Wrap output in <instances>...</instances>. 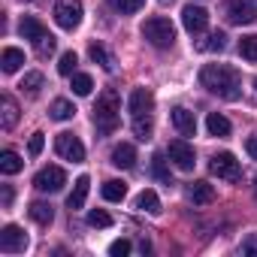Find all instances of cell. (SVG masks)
<instances>
[{"label": "cell", "mask_w": 257, "mask_h": 257, "mask_svg": "<svg viewBox=\"0 0 257 257\" xmlns=\"http://www.w3.org/2000/svg\"><path fill=\"white\" fill-rule=\"evenodd\" d=\"M131 248H134L131 239H115V242L109 245V254H112V257H127V254H131Z\"/></svg>", "instance_id": "cell-36"}, {"label": "cell", "mask_w": 257, "mask_h": 257, "mask_svg": "<svg viewBox=\"0 0 257 257\" xmlns=\"http://www.w3.org/2000/svg\"><path fill=\"white\" fill-rule=\"evenodd\" d=\"M152 131H155V118L152 115H137L134 118V137L137 140H152Z\"/></svg>", "instance_id": "cell-27"}, {"label": "cell", "mask_w": 257, "mask_h": 257, "mask_svg": "<svg viewBox=\"0 0 257 257\" xmlns=\"http://www.w3.org/2000/svg\"><path fill=\"white\" fill-rule=\"evenodd\" d=\"M118 124H121V97L115 88H106L94 106V127H97V134L109 137L118 131Z\"/></svg>", "instance_id": "cell-2"}, {"label": "cell", "mask_w": 257, "mask_h": 257, "mask_svg": "<svg viewBox=\"0 0 257 257\" xmlns=\"http://www.w3.org/2000/svg\"><path fill=\"white\" fill-rule=\"evenodd\" d=\"M143 37H146L155 49H173V46H176V28H173L170 19H161V16L143 22Z\"/></svg>", "instance_id": "cell-3"}, {"label": "cell", "mask_w": 257, "mask_h": 257, "mask_svg": "<svg viewBox=\"0 0 257 257\" xmlns=\"http://www.w3.org/2000/svg\"><path fill=\"white\" fill-rule=\"evenodd\" d=\"M34 46H37V52H40V58H49V55L55 52V37H52V34H46V37H43V40H37Z\"/></svg>", "instance_id": "cell-37"}, {"label": "cell", "mask_w": 257, "mask_h": 257, "mask_svg": "<svg viewBox=\"0 0 257 257\" xmlns=\"http://www.w3.org/2000/svg\"><path fill=\"white\" fill-rule=\"evenodd\" d=\"M224 16L230 25H251L257 19V4H248V0H230L224 7Z\"/></svg>", "instance_id": "cell-10"}, {"label": "cell", "mask_w": 257, "mask_h": 257, "mask_svg": "<svg viewBox=\"0 0 257 257\" xmlns=\"http://www.w3.org/2000/svg\"><path fill=\"white\" fill-rule=\"evenodd\" d=\"M200 85L221 100H239L242 97V76L230 64H206L200 70Z\"/></svg>", "instance_id": "cell-1"}, {"label": "cell", "mask_w": 257, "mask_h": 257, "mask_svg": "<svg viewBox=\"0 0 257 257\" xmlns=\"http://www.w3.org/2000/svg\"><path fill=\"white\" fill-rule=\"evenodd\" d=\"M137 209H143V212H149V215H161V197H158L152 188H146V191L137 197Z\"/></svg>", "instance_id": "cell-25"}, {"label": "cell", "mask_w": 257, "mask_h": 257, "mask_svg": "<svg viewBox=\"0 0 257 257\" xmlns=\"http://www.w3.org/2000/svg\"><path fill=\"white\" fill-rule=\"evenodd\" d=\"M245 257H257V233H251L245 242H242V248H239Z\"/></svg>", "instance_id": "cell-39"}, {"label": "cell", "mask_w": 257, "mask_h": 257, "mask_svg": "<svg viewBox=\"0 0 257 257\" xmlns=\"http://www.w3.org/2000/svg\"><path fill=\"white\" fill-rule=\"evenodd\" d=\"M161 4H173V0H161Z\"/></svg>", "instance_id": "cell-42"}, {"label": "cell", "mask_w": 257, "mask_h": 257, "mask_svg": "<svg viewBox=\"0 0 257 257\" xmlns=\"http://www.w3.org/2000/svg\"><path fill=\"white\" fill-rule=\"evenodd\" d=\"M112 7L118 13H124V16H134V13H140L146 7V0H112Z\"/></svg>", "instance_id": "cell-34"}, {"label": "cell", "mask_w": 257, "mask_h": 257, "mask_svg": "<svg viewBox=\"0 0 257 257\" xmlns=\"http://www.w3.org/2000/svg\"><path fill=\"white\" fill-rule=\"evenodd\" d=\"M64 185H67V173H64L61 167H43V170L34 176V188L43 191V194H58Z\"/></svg>", "instance_id": "cell-8"}, {"label": "cell", "mask_w": 257, "mask_h": 257, "mask_svg": "<svg viewBox=\"0 0 257 257\" xmlns=\"http://www.w3.org/2000/svg\"><path fill=\"white\" fill-rule=\"evenodd\" d=\"M22 170H25V161H22L19 152H13V149L0 152V173H4V176H16Z\"/></svg>", "instance_id": "cell-20"}, {"label": "cell", "mask_w": 257, "mask_h": 257, "mask_svg": "<svg viewBox=\"0 0 257 257\" xmlns=\"http://www.w3.org/2000/svg\"><path fill=\"white\" fill-rule=\"evenodd\" d=\"M28 233L19 227V224H7L0 230V251L4 254H25L28 251Z\"/></svg>", "instance_id": "cell-6"}, {"label": "cell", "mask_w": 257, "mask_h": 257, "mask_svg": "<svg viewBox=\"0 0 257 257\" xmlns=\"http://www.w3.org/2000/svg\"><path fill=\"white\" fill-rule=\"evenodd\" d=\"M0 124H4V131H13V127L19 124V103L10 94L0 97Z\"/></svg>", "instance_id": "cell-16"}, {"label": "cell", "mask_w": 257, "mask_h": 257, "mask_svg": "<svg viewBox=\"0 0 257 257\" xmlns=\"http://www.w3.org/2000/svg\"><path fill=\"white\" fill-rule=\"evenodd\" d=\"M49 115H52L55 121H70V118L76 115V106H73L70 100H55V103L49 106Z\"/></svg>", "instance_id": "cell-28"}, {"label": "cell", "mask_w": 257, "mask_h": 257, "mask_svg": "<svg viewBox=\"0 0 257 257\" xmlns=\"http://www.w3.org/2000/svg\"><path fill=\"white\" fill-rule=\"evenodd\" d=\"M88 55H91V61H94V64H100L106 73H112V70H115V61H112V55L106 52V46H100V43H91Z\"/></svg>", "instance_id": "cell-26"}, {"label": "cell", "mask_w": 257, "mask_h": 257, "mask_svg": "<svg viewBox=\"0 0 257 257\" xmlns=\"http://www.w3.org/2000/svg\"><path fill=\"white\" fill-rule=\"evenodd\" d=\"M55 152H58L64 161H73V164H82V161H85V146H82V140L73 137V134H58Z\"/></svg>", "instance_id": "cell-9"}, {"label": "cell", "mask_w": 257, "mask_h": 257, "mask_svg": "<svg viewBox=\"0 0 257 257\" xmlns=\"http://www.w3.org/2000/svg\"><path fill=\"white\" fill-rule=\"evenodd\" d=\"M112 164H115L118 170H134V167H137V149H134L131 143H118V146L112 149Z\"/></svg>", "instance_id": "cell-14"}, {"label": "cell", "mask_w": 257, "mask_h": 257, "mask_svg": "<svg viewBox=\"0 0 257 257\" xmlns=\"http://www.w3.org/2000/svg\"><path fill=\"white\" fill-rule=\"evenodd\" d=\"M209 170H212V176H218L221 182H239V179H242V167H239L236 155H230V152H218V155H212Z\"/></svg>", "instance_id": "cell-5"}, {"label": "cell", "mask_w": 257, "mask_h": 257, "mask_svg": "<svg viewBox=\"0 0 257 257\" xmlns=\"http://www.w3.org/2000/svg\"><path fill=\"white\" fill-rule=\"evenodd\" d=\"M19 34L25 37V40H31V43H37V40H43L49 31H46V25L40 22V19H34V16H25L22 22H19Z\"/></svg>", "instance_id": "cell-17"}, {"label": "cell", "mask_w": 257, "mask_h": 257, "mask_svg": "<svg viewBox=\"0 0 257 257\" xmlns=\"http://www.w3.org/2000/svg\"><path fill=\"white\" fill-rule=\"evenodd\" d=\"M170 118H173V127H176L182 137H194V134H197V118H194V112H191V109L176 106Z\"/></svg>", "instance_id": "cell-13"}, {"label": "cell", "mask_w": 257, "mask_h": 257, "mask_svg": "<svg viewBox=\"0 0 257 257\" xmlns=\"http://www.w3.org/2000/svg\"><path fill=\"white\" fill-rule=\"evenodd\" d=\"M182 25H185V31L188 34H203L206 28H209V13L203 10V7H194V4H188L185 10H182Z\"/></svg>", "instance_id": "cell-11"}, {"label": "cell", "mask_w": 257, "mask_h": 257, "mask_svg": "<svg viewBox=\"0 0 257 257\" xmlns=\"http://www.w3.org/2000/svg\"><path fill=\"white\" fill-rule=\"evenodd\" d=\"M127 106H131V115H152L155 109V94L149 88H134L131 91V100H127Z\"/></svg>", "instance_id": "cell-12"}, {"label": "cell", "mask_w": 257, "mask_h": 257, "mask_svg": "<svg viewBox=\"0 0 257 257\" xmlns=\"http://www.w3.org/2000/svg\"><path fill=\"white\" fill-rule=\"evenodd\" d=\"M100 194H103V200H109V203H121V200L127 197V185L118 182V179H109V182H103Z\"/></svg>", "instance_id": "cell-23"}, {"label": "cell", "mask_w": 257, "mask_h": 257, "mask_svg": "<svg viewBox=\"0 0 257 257\" xmlns=\"http://www.w3.org/2000/svg\"><path fill=\"white\" fill-rule=\"evenodd\" d=\"M22 64H25V52L22 49L7 46L4 52H0V70H4V73H19Z\"/></svg>", "instance_id": "cell-19"}, {"label": "cell", "mask_w": 257, "mask_h": 257, "mask_svg": "<svg viewBox=\"0 0 257 257\" xmlns=\"http://www.w3.org/2000/svg\"><path fill=\"white\" fill-rule=\"evenodd\" d=\"M10 206H13V188L4 185V209H10Z\"/></svg>", "instance_id": "cell-41"}, {"label": "cell", "mask_w": 257, "mask_h": 257, "mask_svg": "<svg viewBox=\"0 0 257 257\" xmlns=\"http://www.w3.org/2000/svg\"><path fill=\"white\" fill-rule=\"evenodd\" d=\"M254 91H257V79H254Z\"/></svg>", "instance_id": "cell-43"}, {"label": "cell", "mask_w": 257, "mask_h": 257, "mask_svg": "<svg viewBox=\"0 0 257 257\" xmlns=\"http://www.w3.org/2000/svg\"><path fill=\"white\" fill-rule=\"evenodd\" d=\"M82 16H85L82 0H58L55 4V22L64 31H76L82 25Z\"/></svg>", "instance_id": "cell-4"}, {"label": "cell", "mask_w": 257, "mask_h": 257, "mask_svg": "<svg viewBox=\"0 0 257 257\" xmlns=\"http://www.w3.org/2000/svg\"><path fill=\"white\" fill-rule=\"evenodd\" d=\"M28 215H31L37 224H43V227H49V224L55 221V209H52V203H43V200H34V203L28 206Z\"/></svg>", "instance_id": "cell-21"}, {"label": "cell", "mask_w": 257, "mask_h": 257, "mask_svg": "<svg viewBox=\"0 0 257 257\" xmlns=\"http://www.w3.org/2000/svg\"><path fill=\"white\" fill-rule=\"evenodd\" d=\"M239 55L251 64H257V34H248L239 40Z\"/></svg>", "instance_id": "cell-32"}, {"label": "cell", "mask_w": 257, "mask_h": 257, "mask_svg": "<svg viewBox=\"0 0 257 257\" xmlns=\"http://www.w3.org/2000/svg\"><path fill=\"white\" fill-rule=\"evenodd\" d=\"M188 200H191L194 206H209V203L215 200V188H212L209 182H191V185H188Z\"/></svg>", "instance_id": "cell-15"}, {"label": "cell", "mask_w": 257, "mask_h": 257, "mask_svg": "<svg viewBox=\"0 0 257 257\" xmlns=\"http://www.w3.org/2000/svg\"><path fill=\"white\" fill-rule=\"evenodd\" d=\"M19 88H22L28 97H37V94L46 88V76H43V73H37V70H34V73H25V79H22V85H19Z\"/></svg>", "instance_id": "cell-24"}, {"label": "cell", "mask_w": 257, "mask_h": 257, "mask_svg": "<svg viewBox=\"0 0 257 257\" xmlns=\"http://www.w3.org/2000/svg\"><path fill=\"white\" fill-rule=\"evenodd\" d=\"M206 127H209V134L212 137H230V131H233V127H230V121L221 115V112H209V118H206Z\"/></svg>", "instance_id": "cell-22"}, {"label": "cell", "mask_w": 257, "mask_h": 257, "mask_svg": "<svg viewBox=\"0 0 257 257\" xmlns=\"http://www.w3.org/2000/svg\"><path fill=\"white\" fill-rule=\"evenodd\" d=\"M88 224L91 227H112V215L109 212H103V209H94V212H88Z\"/></svg>", "instance_id": "cell-35"}, {"label": "cell", "mask_w": 257, "mask_h": 257, "mask_svg": "<svg viewBox=\"0 0 257 257\" xmlns=\"http://www.w3.org/2000/svg\"><path fill=\"white\" fill-rule=\"evenodd\" d=\"M167 155H170L173 167L182 170V173H191V170L197 167V152H194V146L185 143V140H173L170 149H167Z\"/></svg>", "instance_id": "cell-7"}, {"label": "cell", "mask_w": 257, "mask_h": 257, "mask_svg": "<svg viewBox=\"0 0 257 257\" xmlns=\"http://www.w3.org/2000/svg\"><path fill=\"white\" fill-rule=\"evenodd\" d=\"M76 64H79L76 52H64L61 61H58V73H61V76H73V73H76Z\"/></svg>", "instance_id": "cell-33"}, {"label": "cell", "mask_w": 257, "mask_h": 257, "mask_svg": "<svg viewBox=\"0 0 257 257\" xmlns=\"http://www.w3.org/2000/svg\"><path fill=\"white\" fill-rule=\"evenodd\" d=\"M43 146H46V134H34L31 143H28V155H31V158H40Z\"/></svg>", "instance_id": "cell-38"}, {"label": "cell", "mask_w": 257, "mask_h": 257, "mask_svg": "<svg viewBox=\"0 0 257 257\" xmlns=\"http://www.w3.org/2000/svg\"><path fill=\"white\" fill-rule=\"evenodd\" d=\"M152 173H155V179H161L164 185H173V176H170V167H167V158L158 152V155H152Z\"/></svg>", "instance_id": "cell-29"}, {"label": "cell", "mask_w": 257, "mask_h": 257, "mask_svg": "<svg viewBox=\"0 0 257 257\" xmlns=\"http://www.w3.org/2000/svg\"><path fill=\"white\" fill-rule=\"evenodd\" d=\"M224 46H227V37H224L221 31H215V34H209L206 40H200V43H197V49H200V52H221Z\"/></svg>", "instance_id": "cell-30"}, {"label": "cell", "mask_w": 257, "mask_h": 257, "mask_svg": "<svg viewBox=\"0 0 257 257\" xmlns=\"http://www.w3.org/2000/svg\"><path fill=\"white\" fill-rule=\"evenodd\" d=\"M88 191H91V179H88V176H79V179H76V185H73V194L67 197L70 212H76V209H82V206H85Z\"/></svg>", "instance_id": "cell-18"}, {"label": "cell", "mask_w": 257, "mask_h": 257, "mask_svg": "<svg viewBox=\"0 0 257 257\" xmlns=\"http://www.w3.org/2000/svg\"><path fill=\"white\" fill-rule=\"evenodd\" d=\"M245 152H248V155H251V158H254V161H257V134H254V137H248V140H245Z\"/></svg>", "instance_id": "cell-40"}, {"label": "cell", "mask_w": 257, "mask_h": 257, "mask_svg": "<svg viewBox=\"0 0 257 257\" xmlns=\"http://www.w3.org/2000/svg\"><path fill=\"white\" fill-rule=\"evenodd\" d=\"M73 94H79V97H88L91 91H94V79L88 76V73H73Z\"/></svg>", "instance_id": "cell-31"}]
</instances>
